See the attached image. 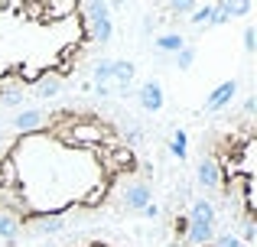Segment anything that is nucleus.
Masks as SVG:
<instances>
[{"label": "nucleus", "instance_id": "obj_1", "mask_svg": "<svg viewBox=\"0 0 257 247\" xmlns=\"http://www.w3.org/2000/svg\"><path fill=\"white\" fill-rule=\"evenodd\" d=\"M153 195L144 127L111 101L56 98L0 124V231L43 244L114 228Z\"/></svg>", "mask_w": 257, "mask_h": 247}, {"label": "nucleus", "instance_id": "obj_2", "mask_svg": "<svg viewBox=\"0 0 257 247\" xmlns=\"http://www.w3.org/2000/svg\"><path fill=\"white\" fill-rule=\"evenodd\" d=\"M101 17L85 0H0V111L62 98L98 52Z\"/></svg>", "mask_w": 257, "mask_h": 247}, {"label": "nucleus", "instance_id": "obj_3", "mask_svg": "<svg viewBox=\"0 0 257 247\" xmlns=\"http://www.w3.org/2000/svg\"><path fill=\"white\" fill-rule=\"evenodd\" d=\"M254 146L257 124L251 104L208 124L199 143L202 189L231 218L247 244L254 241Z\"/></svg>", "mask_w": 257, "mask_h": 247}, {"label": "nucleus", "instance_id": "obj_4", "mask_svg": "<svg viewBox=\"0 0 257 247\" xmlns=\"http://www.w3.org/2000/svg\"><path fill=\"white\" fill-rule=\"evenodd\" d=\"M36 247H140V244L131 241L117 228H88V231H75V234H62V237H52V241H43Z\"/></svg>", "mask_w": 257, "mask_h": 247}, {"label": "nucleus", "instance_id": "obj_5", "mask_svg": "<svg viewBox=\"0 0 257 247\" xmlns=\"http://www.w3.org/2000/svg\"><path fill=\"white\" fill-rule=\"evenodd\" d=\"M192 247H228V244H221V241H199V244H192Z\"/></svg>", "mask_w": 257, "mask_h": 247}]
</instances>
